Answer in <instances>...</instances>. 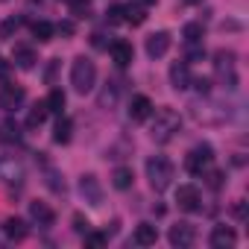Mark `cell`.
I'll return each mask as SVG.
<instances>
[{"instance_id": "6da1fadb", "label": "cell", "mask_w": 249, "mask_h": 249, "mask_svg": "<svg viewBox=\"0 0 249 249\" xmlns=\"http://www.w3.org/2000/svg\"><path fill=\"white\" fill-rule=\"evenodd\" d=\"M179 132H182V114L173 108H159L150 123V138L156 144H170Z\"/></svg>"}, {"instance_id": "7a4b0ae2", "label": "cell", "mask_w": 249, "mask_h": 249, "mask_svg": "<svg viewBox=\"0 0 249 249\" xmlns=\"http://www.w3.org/2000/svg\"><path fill=\"white\" fill-rule=\"evenodd\" d=\"M188 111H191V117L196 123H202V126H223L226 117H229V108H223L220 103H214L208 94L199 97V100H194L188 106Z\"/></svg>"}, {"instance_id": "3957f363", "label": "cell", "mask_w": 249, "mask_h": 249, "mask_svg": "<svg viewBox=\"0 0 249 249\" xmlns=\"http://www.w3.org/2000/svg\"><path fill=\"white\" fill-rule=\"evenodd\" d=\"M144 170H147L150 188H153L156 194L167 191V188L173 185V179H176V167H173V161L164 159V156H150L147 164H144Z\"/></svg>"}, {"instance_id": "277c9868", "label": "cell", "mask_w": 249, "mask_h": 249, "mask_svg": "<svg viewBox=\"0 0 249 249\" xmlns=\"http://www.w3.org/2000/svg\"><path fill=\"white\" fill-rule=\"evenodd\" d=\"M71 85L76 94H91L94 85H97V68L91 59L85 56H76L73 65H71Z\"/></svg>"}, {"instance_id": "5b68a950", "label": "cell", "mask_w": 249, "mask_h": 249, "mask_svg": "<svg viewBox=\"0 0 249 249\" xmlns=\"http://www.w3.org/2000/svg\"><path fill=\"white\" fill-rule=\"evenodd\" d=\"M211 164H214V150H211V144H196V147L185 156V170L194 173V176H202Z\"/></svg>"}, {"instance_id": "8992f818", "label": "cell", "mask_w": 249, "mask_h": 249, "mask_svg": "<svg viewBox=\"0 0 249 249\" xmlns=\"http://www.w3.org/2000/svg\"><path fill=\"white\" fill-rule=\"evenodd\" d=\"M234 53L231 50H217L214 53V71H217V76L226 82V88H234L237 85V65H234Z\"/></svg>"}, {"instance_id": "52a82bcc", "label": "cell", "mask_w": 249, "mask_h": 249, "mask_svg": "<svg viewBox=\"0 0 249 249\" xmlns=\"http://www.w3.org/2000/svg\"><path fill=\"white\" fill-rule=\"evenodd\" d=\"M24 179H27V170H24L21 159H15V156H0V182L21 188Z\"/></svg>"}, {"instance_id": "ba28073f", "label": "cell", "mask_w": 249, "mask_h": 249, "mask_svg": "<svg viewBox=\"0 0 249 249\" xmlns=\"http://www.w3.org/2000/svg\"><path fill=\"white\" fill-rule=\"evenodd\" d=\"M176 205L182 211H188V214L202 211V194H199V188L196 185H179L176 188Z\"/></svg>"}, {"instance_id": "9c48e42d", "label": "cell", "mask_w": 249, "mask_h": 249, "mask_svg": "<svg viewBox=\"0 0 249 249\" xmlns=\"http://www.w3.org/2000/svg\"><path fill=\"white\" fill-rule=\"evenodd\" d=\"M79 194H82V199H85L88 205H94V208L103 205V185H100V179H97L94 173H85V176L79 179Z\"/></svg>"}, {"instance_id": "30bf717a", "label": "cell", "mask_w": 249, "mask_h": 249, "mask_svg": "<svg viewBox=\"0 0 249 249\" xmlns=\"http://www.w3.org/2000/svg\"><path fill=\"white\" fill-rule=\"evenodd\" d=\"M167 240H170V246L188 249V246H194V240H196V229H194L191 223H176V226H170Z\"/></svg>"}, {"instance_id": "8fae6325", "label": "cell", "mask_w": 249, "mask_h": 249, "mask_svg": "<svg viewBox=\"0 0 249 249\" xmlns=\"http://www.w3.org/2000/svg\"><path fill=\"white\" fill-rule=\"evenodd\" d=\"M24 100H27V91H24L21 85L6 82L3 88H0V108H3V111H15V108H21Z\"/></svg>"}, {"instance_id": "7c38bea8", "label": "cell", "mask_w": 249, "mask_h": 249, "mask_svg": "<svg viewBox=\"0 0 249 249\" xmlns=\"http://www.w3.org/2000/svg\"><path fill=\"white\" fill-rule=\"evenodd\" d=\"M170 85H173V91H188L194 85L191 62H173L170 65Z\"/></svg>"}, {"instance_id": "4fadbf2b", "label": "cell", "mask_w": 249, "mask_h": 249, "mask_svg": "<svg viewBox=\"0 0 249 249\" xmlns=\"http://www.w3.org/2000/svg\"><path fill=\"white\" fill-rule=\"evenodd\" d=\"M170 33L167 30H159V33H153V36H147V44H144V50H147V56L150 59H161L167 50H170Z\"/></svg>"}, {"instance_id": "5bb4252c", "label": "cell", "mask_w": 249, "mask_h": 249, "mask_svg": "<svg viewBox=\"0 0 249 249\" xmlns=\"http://www.w3.org/2000/svg\"><path fill=\"white\" fill-rule=\"evenodd\" d=\"M108 53H111V62H114L117 68H129V65H132V59H135L132 44H129V41H123V38L111 41V44H108Z\"/></svg>"}, {"instance_id": "9a60e30c", "label": "cell", "mask_w": 249, "mask_h": 249, "mask_svg": "<svg viewBox=\"0 0 249 249\" xmlns=\"http://www.w3.org/2000/svg\"><path fill=\"white\" fill-rule=\"evenodd\" d=\"M153 111H156V106H153V100H150V97H144V94L132 97V103H129V117H132L135 123L150 120V117H153Z\"/></svg>"}, {"instance_id": "2e32d148", "label": "cell", "mask_w": 249, "mask_h": 249, "mask_svg": "<svg viewBox=\"0 0 249 249\" xmlns=\"http://www.w3.org/2000/svg\"><path fill=\"white\" fill-rule=\"evenodd\" d=\"M208 240H211V246H214V249H231V246L237 243V234H234V229H231V226H214Z\"/></svg>"}, {"instance_id": "e0dca14e", "label": "cell", "mask_w": 249, "mask_h": 249, "mask_svg": "<svg viewBox=\"0 0 249 249\" xmlns=\"http://www.w3.org/2000/svg\"><path fill=\"white\" fill-rule=\"evenodd\" d=\"M30 220L38 226H53L56 223V211L47 202H30Z\"/></svg>"}, {"instance_id": "ac0fdd59", "label": "cell", "mask_w": 249, "mask_h": 249, "mask_svg": "<svg viewBox=\"0 0 249 249\" xmlns=\"http://www.w3.org/2000/svg\"><path fill=\"white\" fill-rule=\"evenodd\" d=\"M12 62H15L21 71H33L36 62H38V53H36L33 47H24V44H21V47L12 50Z\"/></svg>"}, {"instance_id": "d6986e66", "label": "cell", "mask_w": 249, "mask_h": 249, "mask_svg": "<svg viewBox=\"0 0 249 249\" xmlns=\"http://www.w3.org/2000/svg\"><path fill=\"white\" fill-rule=\"evenodd\" d=\"M3 234L9 237V240H15V243H21L27 234H30V226L21 220V217H9L6 223H3Z\"/></svg>"}, {"instance_id": "ffe728a7", "label": "cell", "mask_w": 249, "mask_h": 249, "mask_svg": "<svg viewBox=\"0 0 249 249\" xmlns=\"http://www.w3.org/2000/svg\"><path fill=\"white\" fill-rule=\"evenodd\" d=\"M21 138H24V132H21V123L18 120H3L0 123V141L3 144H21Z\"/></svg>"}, {"instance_id": "44dd1931", "label": "cell", "mask_w": 249, "mask_h": 249, "mask_svg": "<svg viewBox=\"0 0 249 249\" xmlns=\"http://www.w3.org/2000/svg\"><path fill=\"white\" fill-rule=\"evenodd\" d=\"M132 237H135V243H138V246H153V243L159 240V229H156L153 223H138Z\"/></svg>"}, {"instance_id": "7402d4cb", "label": "cell", "mask_w": 249, "mask_h": 249, "mask_svg": "<svg viewBox=\"0 0 249 249\" xmlns=\"http://www.w3.org/2000/svg\"><path fill=\"white\" fill-rule=\"evenodd\" d=\"M132 182H135L132 167H114V173H111V185H114L117 191H129Z\"/></svg>"}, {"instance_id": "603a6c76", "label": "cell", "mask_w": 249, "mask_h": 249, "mask_svg": "<svg viewBox=\"0 0 249 249\" xmlns=\"http://www.w3.org/2000/svg\"><path fill=\"white\" fill-rule=\"evenodd\" d=\"M71 135H73V123H71V117H59L56 126H53V141H56V144H68Z\"/></svg>"}, {"instance_id": "cb8c5ba5", "label": "cell", "mask_w": 249, "mask_h": 249, "mask_svg": "<svg viewBox=\"0 0 249 249\" xmlns=\"http://www.w3.org/2000/svg\"><path fill=\"white\" fill-rule=\"evenodd\" d=\"M44 185H47L53 194H65V179H62V173H59L56 167H50V164H44Z\"/></svg>"}, {"instance_id": "d4e9b609", "label": "cell", "mask_w": 249, "mask_h": 249, "mask_svg": "<svg viewBox=\"0 0 249 249\" xmlns=\"http://www.w3.org/2000/svg\"><path fill=\"white\" fill-rule=\"evenodd\" d=\"M47 114H50V108H47V103L41 100V103H36L33 108H30V114H27V126L30 129H36V126H41V123L47 120Z\"/></svg>"}, {"instance_id": "484cf974", "label": "cell", "mask_w": 249, "mask_h": 249, "mask_svg": "<svg viewBox=\"0 0 249 249\" xmlns=\"http://www.w3.org/2000/svg\"><path fill=\"white\" fill-rule=\"evenodd\" d=\"M202 36H205V27H202V24H196V21L185 24V30H182L185 44H199V41H202Z\"/></svg>"}, {"instance_id": "4316f807", "label": "cell", "mask_w": 249, "mask_h": 249, "mask_svg": "<svg viewBox=\"0 0 249 249\" xmlns=\"http://www.w3.org/2000/svg\"><path fill=\"white\" fill-rule=\"evenodd\" d=\"M117 94H120V88H117L114 82H106V88H103V91H100V97H97L100 108H111V106L117 103Z\"/></svg>"}, {"instance_id": "83f0119b", "label": "cell", "mask_w": 249, "mask_h": 249, "mask_svg": "<svg viewBox=\"0 0 249 249\" xmlns=\"http://www.w3.org/2000/svg\"><path fill=\"white\" fill-rule=\"evenodd\" d=\"M44 103H47V108H50V114H62V108H65V103H68V97H65V91H62V88H53V91H50V97H47Z\"/></svg>"}, {"instance_id": "f1b7e54d", "label": "cell", "mask_w": 249, "mask_h": 249, "mask_svg": "<svg viewBox=\"0 0 249 249\" xmlns=\"http://www.w3.org/2000/svg\"><path fill=\"white\" fill-rule=\"evenodd\" d=\"M53 33H56V27L50 24V21H36L33 24V36L44 44V41H53Z\"/></svg>"}, {"instance_id": "f546056e", "label": "cell", "mask_w": 249, "mask_h": 249, "mask_svg": "<svg viewBox=\"0 0 249 249\" xmlns=\"http://www.w3.org/2000/svg\"><path fill=\"white\" fill-rule=\"evenodd\" d=\"M106 18H108V24H123V21H126V6H123V3H114V6H108Z\"/></svg>"}, {"instance_id": "4dcf8cb0", "label": "cell", "mask_w": 249, "mask_h": 249, "mask_svg": "<svg viewBox=\"0 0 249 249\" xmlns=\"http://www.w3.org/2000/svg\"><path fill=\"white\" fill-rule=\"evenodd\" d=\"M71 12L76 18H91V3L88 0H71Z\"/></svg>"}, {"instance_id": "1f68e13d", "label": "cell", "mask_w": 249, "mask_h": 249, "mask_svg": "<svg viewBox=\"0 0 249 249\" xmlns=\"http://www.w3.org/2000/svg\"><path fill=\"white\" fill-rule=\"evenodd\" d=\"M21 24H24V18H9V21H3V27H0V33H3V36L9 38L12 33H18V30H21Z\"/></svg>"}, {"instance_id": "d6a6232c", "label": "cell", "mask_w": 249, "mask_h": 249, "mask_svg": "<svg viewBox=\"0 0 249 249\" xmlns=\"http://www.w3.org/2000/svg\"><path fill=\"white\" fill-rule=\"evenodd\" d=\"M202 176L208 179V188H214V191H217V188H223V173H220V170H211V167H208Z\"/></svg>"}, {"instance_id": "836d02e7", "label": "cell", "mask_w": 249, "mask_h": 249, "mask_svg": "<svg viewBox=\"0 0 249 249\" xmlns=\"http://www.w3.org/2000/svg\"><path fill=\"white\" fill-rule=\"evenodd\" d=\"M144 9H132V6H126V21L132 24V27H138V24H144Z\"/></svg>"}, {"instance_id": "e575fe53", "label": "cell", "mask_w": 249, "mask_h": 249, "mask_svg": "<svg viewBox=\"0 0 249 249\" xmlns=\"http://www.w3.org/2000/svg\"><path fill=\"white\" fill-rule=\"evenodd\" d=\"M85 243H88V246H106V243H108V234H97V231H85Z\"/></svg>"}, {"instance_id": "d590c367", "label": "cell", "mask_w": 249, "mask_h": 249, "mask_svg": "<svg viewBox=\"0 0 249 249\" xmlns=\"http://www.w3.org/2000/svg\"><path fill=\"white\" fill-rule=\"evenodd\" d=\"M73 231H79V234L91 231V223H88V217H82V214H73Z\"/></svg>"}, {"instance_id": "8d00e7d4", "label": "cell", "mask_w": 249, "mask_h": 249, "mask_svg": "<svg viewBox=\"0 0 249 249\" xmlns=\"http://www.w3.org/2000/svg\"><path fill=\"white\" fill-rule=\"evenodd\" d=\"M56 30H59V33H62V36H73V30H76V27H73V24H71V21H62V24H59V27H56Z\"/></svg>"}, {"instance_id": "74e56055", "label": "cell", "mask_w": 249, "mask_h": 249, "mask_svg": "<svg viewBox=\"0 0 249 249\" xmlns=\"http://www.w3.org/2000/svg\"><path fill=\"white\" fill-rule=\"evenodd\" d=\"M91 44H94V47H108V44H106V36H103V33H94V36H91Z\"/></svg>"}, {"instance_id": "f35d334b", "label": "cell", "mask_w": 249, "mask_h": 249, "mask_svg": "<svg viewBox=\"0 0 249 249\" xmlns=\"http://www.w3.org/2000/svg\"><path fill=\"white\" fill-rule=\"evenodd\" d=\"M185 6H196V3H202V0H182Z\"/></svg>"}, {"instance_id": "ab89813d", "label": "cell", "mask_w": 249, "mask_h": 249, "mask_svg": "<svg viewBox=\"0 0 249 249\" xmlns=\"http://www.w3.org/2000/svg\"><path fill=\"white\" fill-rule=\"evenodd\" d=\"M141 3H144V6H150V3H156V0H141Z\"/></svg>"}]
</instances>
